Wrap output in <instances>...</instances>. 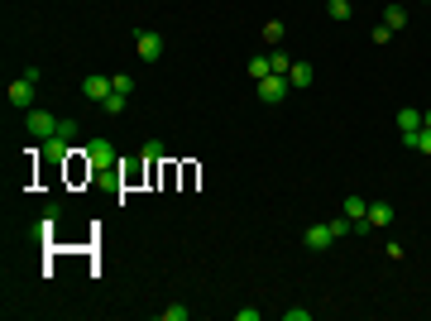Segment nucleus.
Listing matches in <instances>:
<instances>
[{"label":"nucleus","mask_w":431,"mask_h":321,"mask_svg":"<svg viewBox=\"0 0 431 321\" xmlns=\"http://www.w3.org/2000/svg\"><path fill=\"white\" fill-rule=\"evenodd\" d=\"M192 307H163V321H187Z\"/></svg>","instance_id":"aec40b11"},{"label":"nucleus","mask_w":431,"mask_h":321,"mask_svg":"<svg viewBox=\"0 0 431 321\" xmlns=\"http://www.w3.org/2000/svg\"><path fill=\"white\" fill-rule=\"evenodd\" d=\"M273 67H269V58H249V77L259 81V77H269Z\"/></svg>","instance_id":"a211bd4d"},{"label":"nucleus","mask_w":431,"mask_h":321,"mask_svg":"<svg viewBox=\"0 0 431 321\" xmlns=\"http://www.w3.org/2000/svg\"><path fill=\"white\" fill-rule=\"evenodd\" d=\"M388 221H393V207H388V202H369V216H364V225H369V230H383Z\"/></svg>","instance_id":"1a4fd4ad"},{"label":"nucleus","mask_w":431,"mask_h":321,"mask_svg":"<svg viewBox=\"0 0 431 321\" xmlns=\"http://www.w3.org/2000/svg\"><path fill=\"white\" fill-rule=\"evenodd\" d=\"M293 63H297V58H288L283 48H273V53H269V67L278 72V77H288V72H293Z\"/></svg>","instance_id":"4468645a"},{"label":"nucleus","mask_w":431,"mask_h":321,"mask_svg":"<svg viewBox=\"0 0 431 321\" xmlns=\"http://www.w3.org/2000/svg\"><path fill=\"white\" fill-rule=\"evenodd\" d=\"M110 91H115L110 77H86V81H81V96H86V101H106Z\"/></svg>","instance_id":"6e6552de"},{"label":"nucleus","mask_w":431,"mask_h":321,"mask_svg":"<svg viewBox=\"0 0 431 321\" xmlns=\"http://www.w3.org/2000/svg\"><path fill=\"white\" fill-rule=\"evenodd\" d=\"M369 39H374V44H393V29H388V25H378L374 34H369Z\"/></svg>","instance_id":"5701e85b"},{"label":"nucleus","mask_w":431,"mask_h":321,"mask_svg":"<svg viewBox=\"0 0 431 321\" xmlns=\"http://www.w3.org/2000/svg\"><path fill=\"white\" fill-rule=\"evenodd\" d=\"M417 130H422V110L403 106V110H398V134H417Z\"/></svg>","instance_id":"9d476101"},{"label":"nucleus","mask_w":431,"mask_h":321,"mask_svg":"<svg viewBox=\"0 0 431 321\" xmlns=\"http://www.w3.org/2000/svg\"><path fill=\"white\" fill-rule=\"evenodd\" d=\"M283 321H312V312H307V307H288V312H283Z\"/></svg>","instance_id":"4be33fe9"},{"label":"nucleus","mask_w":431,"mask_h":321,"mask_svg":"<svg viewBox=\"0 0 431 321\" xmlns=\"http://www.w3.org/2000/svg\"><path fill=\"white\" fill-rule=\"evenodd\" d=\"M288 81H293V86H312V81H317L312 63H302V58H297V63H293V72H288Z\"/></svg>","instance_id":"9b49d317"},{"label":"nucleus","mask_w":431,"mask_h":321,"mask_svg":"<svg viewBox=\"0 0 431 321\" xmlns=\"http://www.w3.org/2000/svg\"><path fill=\"white\" fill-rule=\"evenodd\" d=\"M422 125H427V130H431V110H422Z\"/></svg>","instance_id":"b1692460"},{"label":"nucleus","mask_w":431,"mask_h":321,"mask_svg":"<svg viewBox=\"0 0 431 321\" xmlns=\"http://www.w3.org/2000/svg\"><path fill=\"white\" fill-rule=\"evenodd\" d=\"M29 134L48 144L53 134H62V120H58V115H48V110H29Z\"/></svg>","instance_id":"f03ea898"},{"label":"nucleus","mask_w":431,"mask_h":321,"mask_svg":"<svg viewBox=\"0 0 431 321\" xmlns=\"http://www.w3.org/2000/svg\"><path fill=\"white\" fill-rule=\"evenodd\" d=\"M34 86H39V81H29V77L10 81V106L15 110H34Z\"/></svg>","instance_id":"39448f33"},{"label":"nucleus","mask_w":431,"mask_h":321,"mask_svg":"<svg viewBox=\"0 0 431 321\" xmlns=\"http://www.w3.org/2000/svg\"><path fill=\"white\" fill-rule=\"evenodd\" d=\"M288 86H293V81H288V77H278V72L259 77V101H264V106H278V101L288 96Z\"/></svg>","instance_id":"7ed1b4c3"},{"label":"nucleus","mask_w":431,"mask_h":321,"mask_svg":"<svg viewBox=\"0 0 431 321\" xmlns=\"http://www.w3.org/2000/svg\"><path fill=\"white\" fill-rule=\"evenodd\" d=\"M81 159H86L91 173H110V168H115V144H110V139H86Z\"/></svg>","instance_id":"f257e3e1"},{"label":"nucleus","mask_w":431,"mask_h":321,"mask_svg":"<svg viewBox=\"0 0 431 321\" xmlns=\"http://www.w3.org/2000/svg\"><path fill=\"white\" fill-rule=\"evenodd\" d=\"M110 86H115V91H125V96H130V91H135V77H125V72H120V77H110Z\"/></svg>","instance_id":"412c9836"},{"label":"nucleus","mask_w":431,"mask_h":321,"mask_svg":"<svg viewBox=\"0 0 431 321\" xmlns=\"http://www.w3.org/2000/svg\"><path fill=\"white\" fill-rule=\"evenodd\" d=\"M302 244H307L312 254H321V249H331V244H336V235H331V225H312V230L302 235Z\"/></svg>","instance_id":"0eeeda50"},{"label":"nucleus","mask_w":431,"mask_h":321,"mask_svg":"<svg viewBox=\"0 0 431 321\" xmlns=\"http://www.w3.org/2000/svg\"><path fill=\"white\" fill-rule=\"evenodd\" d=\"M403 144H407V149H417V154H431V130L422 125L417 134H403Z\"/></svg>","instance_id":"f8f14e48"},{"label":"nucleus","mask_w":431,"mask_h":321,"mask_svg":"<svg viewBox=\"0 0 431 321\" xmlns=\"http://www.w3.org/2000/svg\"><path fill=\"white\" fill-rule=\"evenodd\" d=\"M326 15L331 20H350V0H326Z\"/></svg>","instance_id":"dca6fc26"},{"label":"nucleus","mask_w":431,"mask_h":321,"mask_svg":"<svg viewBox=\"0 0 431 321\" xmlns=\"http://www.w3.org/2000/svg\"><path fill=\"white\" fill-rule=\"evenodd\" d=\"M135 48H139V58H144V63H159V58H163V34H154V29H139V34H135Z\"/></svg>","instance_id":"20e7f679"},{"label":"nucleus","mask_w":431,"mask_h":321,"mask_svg":"<svg viewBox=\"0 0 431 321\" xmlns=\"http://www.w3.org/2000/svg\"><path fill=\"white\" fill-rule=\"evenodd\" d=\"M101 110H106V115H120V110H125V91H110L106 101H101Z\"/></svg>","instance_id":"f3484780"},{"label":"nucleus","mask_w":431,"mask_h":321,"mask_svg":"<svg viewBox=\"0 0 431 321\" xmlns=\"http://www.w3.org/2000/svg\"><path fill=\"white\" fill-rule=\"evenodd\" d=\"M264 39L278 48V44H283V25H278V20H269V25H264Z\"/></svg>","instance_id":"6ab92c4d"},{"label":"nucleus","mask_w":431,"mask_h":321,"mask_svg":"<svg viewBox=\"0 0 431 321\" xmlns=\"http://www.w3.org/2000/svg\"><path fill=\"white\" fill-rule=\"evenodd\" d=\"M326 225H331V235H336V240H345V235H354V221L345 211L336 216V221H326Z\"/></svg>","instance_id":"2eb2a0df"},{"label":"nucleus","mask_w":431,"mask_h":321,"mask_svg":"<svg viewBox=\"0 0 431 321\" xmlns=\"http://www.w3.org/2000/svg\"><path fill=\"white\" fill-rule=\"evenodd\" d=\"M383 25L393 29V34H398V29H407V10H403V5H388V10H383Z\"/></svg>","instance_id":"ddd939ff"},{"label":"nucleus","mask_w":431,"mask_h":321,"mask_svg":"<svg viewBox=\"0 0 431 321\" xmlns=\"http://www.w3.org/2000/svg\"><path fill=\"white\" fill-rule=\"evenodd\" d=\"M345 216L354 221V235H369V225H364V216H369V202L354 192V197H345Z\"/></svg>","instance_id":"423d86ee"}]
</instances>
